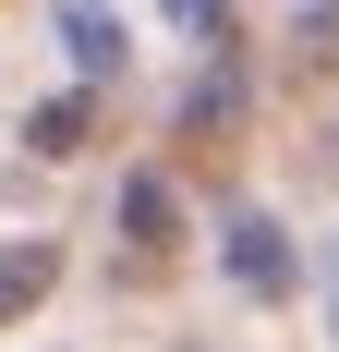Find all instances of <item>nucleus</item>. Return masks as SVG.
Listing matches in <instances>:
<instances>
[{
	"label": "nucleus",
	"instance_id": "nucleus-1",
	"mask_svg": "<svg viewBox=\"0 0 339 352\" xmlns=\"http://www.w3.org/2000/svg\"><path fill=\"white\" fill-rule=\"evenodd\" d=\"M231 280H242V292H291V243H279L267 219H242V231H231Z\"/></svg>",
	"mask_w": 339,
	"mask_h": 352
},
{
	"label": "nucleus",
	"instance_id": "nucleus-2",
	"mask_svg": "<svg viewBox=\"0 0 339 352\" xmlns=\"http://www.w3.org/2000/svg\"><path fill=\"white\" fill-rule=\"evenodd\" d=\"M61 36H73V61H85V73H121V25H109L97 0H61Z\"/></svg>",
	"mask_w": 339,
	"mask_h": 352
},
{
	"label": "nucleus",
	"instance_id": "nucleus-3",
	"mask_svg": "<svg viewBox=\"0 0 339 352\" xmlns=\"http://www.w3.org/2000/svg\"><path fill=\"white\" fill-rule=\"evenodd\" d=\"M36 292H49V243H25V255H0V316H25Z\"/></svg>",
	"mask_w": 339,
	"mask_h": 352
},
{
	"label": "nucleus",
	"instance_id": "nucleus-4",
	"mask_svg": "<svg viewBox=\"0 0 339 352\" xmlns=\"http://www.w3.org/2000/svg\"><path fill=\"white\" fill-rule=\"evenodd\" d=\"M25 134H36V146H49V158H73V146H85V98H61V109H36Z\"/></svg>",
	"mask_w": 339,
	"mask_h": 352
},
{
	"label": "nucleus",
	"instance_id": "nucleus-5",
	"mask_svg": "<svg viewBox=\"0 0 339 352\" xmlns=\"http://www.w3.org/2000/svg\"><path fill=\"white\" fill-rule=\"evenodd\" d=\"M121 219H134V243H170V195H158V182H134V195H121Z\"/></svg>",
	"mask_w": 339,
	"mask_h": 352
},
{
	"label": "nucleus",
	"instance_id": "nucleus-6",
	"mask_svg": "<svg viewBox=\"0 0 339 352\" xmlns=\"http://www.w3.org/2000/svg\"><path fill=\"white\" fill-rule=\"evenodd\" d=\"M170 25H194V36H218V0H170Z\"/></svg>",
	"mask_w": 339,
	"mask_h": 352
}]
</instances>
